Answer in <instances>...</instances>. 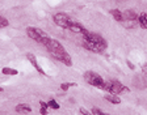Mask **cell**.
I'll list each match as a JSON object with an SVG mask.
<instances>
[{"label":"cell","mask_w":147,"mask_h":115,"mask_svg":"<svg viewBox=\"0 0 147 115\" xmlns=\"http://www.w3.org/2000/svg\"><path fill=\"white\" fill-rule=\"evenodd\" d=\"M83 38H84V42H83V47L92 52H96V54H101L104 52L108 47L107 41L102 38L101 35L93 33V31L89 30H84L83 31Z\"/></svg>","instance_id":"obj_1"},{"label":"cell","mask_w":147,"mask_h":115,"mask_svg":"<svg viewBox=\"0 0 147 115\" xmlns=\"http://www.w3.org/2000/svg\"><path fill=\"white\" fill-rule=\"evenodd\" d=\"M45 47H46V50L49 51V54L54 57L55 60L61 62V63H63L64 66H67V67L72 66V59H71L70 54L66 51V49H64L63 46H62L57 39L50 38L49 42L45 45Z\"/></svg>","instance_id":"obj_2"},{"label":"cell","mask_w":147,"mask_h":115,"mask_svg":"<svg viewBox=\"0 0 147 115\" xmlns=\"http://www.w3.org/2000/svg\"><path fill=\"white\" fill-rule=\"evenodd\" d=\"M53 20H54V22L58 25L59 27L67 29V30L74 31V33L83 34V31L86 30V27L83 26L80 22L75 21L72 17H70V16L66 15V13H57V15H54Z\"/></svg>","instance_id":"obj_3"},{"label":"cell","mask_w":147,"mask_h":115,"mask_svg":"<svg viewBox=\"0 0 147 115\" xmlns=\"http://www.w3.org/2000/svg\"><path fill=\"white\" fill-rule=\"evenodd\" d=\"M26 34L29 38H32L33 41H36L37 43H40L42 46H45L50 39V37L42 29H40V27H34V26L26 27Z\"/></svg>","instance_id":"obj_4"},{"label":"cell","mask_w":147,"mask_h":115,"mask_svg":"<svg viewBox=\"0 0 147 115\" xmlns=\"http://www.w3.org/2000/svg\"><path fill=\"white\" fill-rule=\"evenodd\" d=\"M102 90L108 92V93H112V94H122V93H127V92H130L127 86H125L123 84H121L118 80H105V84H104Z\"/></svg>","instance_id":"obj_5"},{"label":"cell","mask_w":147,"mask_h":115,"mask_svg":"<svg viewBox=\"0 0 147 115\" xmlns=\"http://www.w3.org/2000/svg\"><path fill=\"white\" fill-rule=\"evenodd\" d=\"M84 80H86L89 85L95 86V88L101 89V90H102V88H104L105 80L102 79L98 73H96L95 71H87V72H84Z\"/></svg>","instance_id":"obj_6"},{"label":"cell","mask_w":147,"mask_h":115,"mask_svg":"<svg viewBox=\"0 0 147 115\" xmlns=\"http://www.w3.org/2000/svg\"><path fill=\"white\" fill-rule=\"evenodd\" d=\"M26 57H28V60H29V62L32 63V66H33L34 68L37 70V72L41 73V75H46L45 71H43V70H42V67H41L40 64H38V62H37L36 56H34L33 54H30V52H28V54H26Z\"/></svg>","instance_id":"obj_7"},{"label":"cell","mask_w":147,"mask_h":115,"mask_svg":"<svg viewBox=\"0 0 147 115\" xmlns=\"http://www.w3.org/2000/svg\"><path fill=\"white\" fill-rule=\"evenodd\" d=\"M122 16H123V21H135L138 18V15L133 9H126V11H123Z\"/></svg>","instance_id":"obj_8"},{"label":"cell","mask_w":147,"mask_h":115,"mask_svg":"<svg viewBox=\"0 0 147 115\" xmlns=\"http://www.w3.org/2000/svg\"><path fill=\"white\" fill-rule=\"evenodd\" d=\"M133 82H134V86L138 89H144L147 86V80H144L142 76H135Z\"/></svg>","instance_id":"obj_9"},{"label":"cell","mask_w":147,"mask_h":115,"mask_svg":"<svg viewBox=\"0 0 147 115\" xmlns=\"http://www.w3.org/2000/svg\"><path fill=\"white\" fill-rule=\"evenodd\" d=\"M16 112L17 114H30L32 112V107L28 103H21L16 106Z\"/></svg>","instance_id":"obj_10"},{"label":"cell","mask_w":147,"mask_h":115,"mask_svg":"<svg viewBox=\"0 0 147 115\" xmlns=\"http://www.w3.org/2000/svg\"><path fill=\"white\" fill-rule=\"evenodd\" d=\"M110 15H112V17H113L116 21H118V22H122L123 21L122 12H121V11H118V9H110Z\"/></svg>","instance_id":"obj_11"},{"label":"cell","mask_w":147,"mask_h":115,"mask_svg":"<svg viewBox=\"0 0 147 115\" xmlns=\"http://www.w3.org/2000/svg\"><path fill=\"white\" fill-rule=\"evenodd\" d=\"M105 100H107L108 102L113 103V105H119V103H121V100H119L118 94H112L110 93L109 96H105Z\"/></svg>","instance_id":"obj_12"},{"label":"cell","mask_w":147,"mask_h":115,"mask_svg":"<svg viewBox=\"0 0 147 115\" xmlns=\"http://www.w3.org/2000/svg\"><path fill=\"white\" fill-rule=\"evenodd\" d=\"M138 24L142 29H147V13H141L138 16Z\"/></svg>","instance_id":"obj_13"},{"label":"cell","mask_w":147,"mask_h":115,"mask_svg":"<svg viewBox=\"0 0 147 115\" xmlns=\"http://www.w3.org/2000/svg\"><path fill=\"white\" fill-rule=\"evenodd\" d=\"M1 73L3 75H11V76H15L18 73L17 70H15V68H9V67H4L3 70H1Z\"/></svg>","instance_id":"obj_14"},{"label":"cell","mask_w":147,"mask_h":115,"mask_svg":"<svg viewBox=\"0 0 147 115\" xmlns=\"http://www.w3.org/2000/svg\"><path fill=\"white\" fill-rule=\"evenodd\" d=\"M40 105H41L40 114L41 115H46V114H47V107H49V105H47L46 102H42V101H40Z\"/></svg>","instance_id":"obj_15"},{"label":"cell","mask_w":147,"mask_h":115,"mask_svg":"<svg viewBox=\"0 0 147 115\" xmlns=\"http://www.w3.org/2000/svg\"><path fill=\"white\" fill-rule=\"evenodd\" d=\"M72 86H76V84H75V82H63V84L61 85V89L63 92H66L70 88H72Z\"/></svg>","instance_id":"obj_16"},{"label":"cell","mask_w":147,"mask_h":115,"mask_svg":"<svg viewBox=\"0 0 147 115\" xmlns=\"http://www.w3.org/2000/svg\"><path fill=\"white\" fill-rule=\"evenodd\" d=\"M47 105H49V107H51V109H54V110L59 109V103H57V101H54V100H50L49 102H47Z\"/></svg>","instance_id":"obj_17"},{"label":"cell","mask_w":147,"mask_h":115,"mask_svg":"<svg viewBox=\"0 0 147 115\" xmlns=\"http://www.w3.org/2000/svg\"><path fill=\"white\" fill-rule=\"evenodd\" d=\"M8 25H9L8 20L5 17H3V16H0V27H7Z\"/></svg>","instance_id":"obj_18"},{"label":"cell","mask_w":147,"mask_h":115,"mask_svg":"<svg viewBox=\"0 0 147 115\" xmlns=\"http://www.w3.org/2000/svg\"><path fill=\"white\" fill-rule=\"evenodd\" d=\"M91 114H93V115H104L105 112H104V111H101V110L98 109V107H92Z\"/></svg>","instance_id":"obj_19"},{"label":"cell","mask_w":147,"mask_h":115,"mask_svg":"<svg viewBox=\"0 0 147 115\" xmlns=\"http://www.w3.org/2000/svg\"><path fill=\"white\" fill-rule=\"evenodd\" d=\"M142 73L147 77V64H143V66H142Z\"/></svg>","instance_id":"obj_20"},{"label":"cell","mask_w":147,"mask_h":115,"mask_svg":"<svg viewBox=\"0 0 147 115\" xmlns=\"http://www.w3.org/2000/svg\"><path fill=\"white\" fill-rule=\"evenodd\" d=\"M79 112H80V114H91V111H88V110H86V109H84V107H80V110H79Z\"/></svg>","instance_id":"obj_21"},{"label":"cell","mask_w":147,"mask_h":115,"mask_svg":"<svg viewBox=\"0 0 147 115\" xmlns=\"http://www.w3.org/2000/svg\"><path fill=\"white\" fill-rule=\"evenodd\" d=\"M126 64H127V66H129V68H130V70H134V68H135V67H134V64H133L130 60H126Z\"/></svg>","instance_id":"obj_22"},{"label":"cell","mask_w":147,"mask_h":115,"mask_svg":"<svg viewBox=\"0 0 147 115\" xmlns=\"http://www.w3.org/2000/svg\"><path fill=\"white\" fill-rule=\"evenodd\" d=\"M0 92H3V88H1V86H0Z\"/></svg>","instance_id":"obj_23"}]
</instances>
